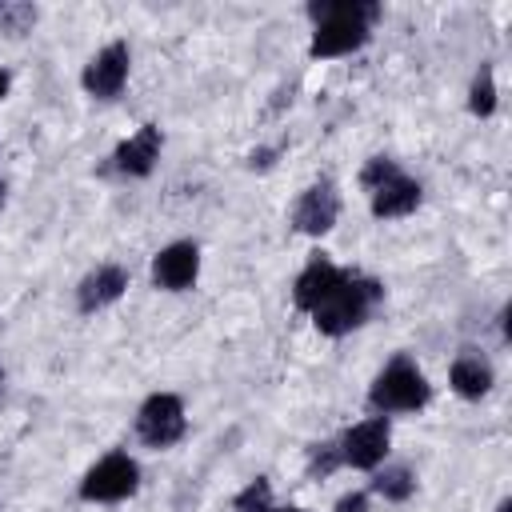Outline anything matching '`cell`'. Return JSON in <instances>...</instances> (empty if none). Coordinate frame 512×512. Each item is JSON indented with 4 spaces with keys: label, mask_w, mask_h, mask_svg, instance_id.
I'll list each match as a JSON object with an SVG mask.
<instances>
[{
    "label": "cell",
    "mask_w": 512,
    "mask_h": 512,
    "mask_svg": "<svg viewBox=\"0 0 512 512\" xmlns=\"http://www.w3.org/2000/svg\"><path fill=\"white\" fill-rule=\"evenodd\" d=\"M308 16H312L308 56L332 60V56H348L368 44L380 20V4L376 0H312Z\"/></svg>",
    "instance_id": "obj_1"
},
{
    "label": "cell",
    "mask_w": 512,
    "mask_h": 512,
    "mask_svg": "<svg viewBox=\"0 0 512 512\" xmlns=\"http://www.w3.org/2000/svg\"><path fill=\"white\" fill-rule=\"evenodd\" d=\"M380 300H384V284L376 276H364V272H352L348 268L344 280L308 316H312V324H316L320 336L340 340V336L356 332L360 324H368V316L380 308Z\"/></svg>",
    "instance_id": "obj_2"
},
{
    "label": "cell",
    "mask_w": 512,
    "mask_h": 512,
    "mask_svg": "<svg viewBox=\"0 0 512 512\" xmlns=\"http://www.w3.org/2000/svg\"><path fill=\"white\" fill-rule=\"evenodd\" d=\"M428 400H432V384H428L424 368L408 352L392 356L372 376V384H368V408H372V416L420 412V408H428Z\"/></svg>",
    "instance_id": "obj_3"
},
{
    "label": "cell",
    "mask_w": 512,
    "mask_h": 512,
    "mask_svg": "<svg viewBox=\"0 0 512 512\" xmlns=\"http://www.w3.org/2000/svg\"><path fill=\"white\" fill-rule=\"evenodd\" d=\"M76 492L84 504H120L140 492V464L128 452H108L84 472Z\"/></svg>",
    "instance_id": "obj_4"
},
{
    "label": "cell",
    "mask_w": 512,
    "mask_h": 512,
    "mask_svg": "<svg viewBox=\"0 0 512 512\" xmlns=\"http://www.w3.org/2000/svg\"><path fill=\"white\" fill-rule=\"evenodd\" d=\"M188 432V412L184 400L176 392H152L140 408H136V440L144 448H172L180 444Z\"/></svg>",
    "instance_id": "obj_5"
},
{
    "label": "cell",
    "mask_w": 512,
    "mask_h": 512,
    "mask_svg": "<svg viewBox=\"0 0 512 512\" xmlns=\"http://www.w3.org/2000/svg\"><path fill=\"white\" fill-rule=\"evenodd\" d=\"M128 68H132V48L128 40H108L80 72V88L96 100H116L128 84Z\"/></svg>",
    "instance_id": "obj_6"
},
{
    "label": "cell",
    "mask_w": 512,
    "mask_h": 512,
    "mask_svg": "<svg viewBox=\"0 0 512 512\" xmlns=\"http://www.w3.org/2000/svg\"><path fill=\"white\" fill-rule=\"evenodd\" d=\"M388 444H392V424H388V416H368V420L352 424V428L336 440L340 464L360 468V472L380 468L384 456H388Z\"/></svg>",
    "instance_id": "obj_7"
},
{
    "label": "cell",
    "mask_w": 512,
    "mask_h": 512,
    "mask_svg": "<svg viewBox=\"0 0 512 512\" xmlns=\"http://www.w3.org/2000/svg\"><path fill=\"white\" fill-rule=\"evenodd\" d=\"M336 220H340V192L328 176L308 184L292 204V228L300 236H324L336 228Z\"/></svg>",
    "instance_id": "obj_8"
},
{
    "label": "cell",
    "mask_w": 512,
    "mask_h": 512,
    "mask_svg": "<svg viewBox=\"0 0 512 512\" xmlns=\"http://www.w3.org/2000/svg\"><path fill=\"white\" fill-rule=\"evenodd\" d=\"M200 276V244L172 240L152 256V284L164 292H188Z\"/></svg>",
    "instance_id": "obj_9"
},
{
    "label": "cell",
    "mask_w": 512,
    "mask_h": 512,
    "mask_svg": "<svg viewBox=\"0 0 512 512\" xmlns=\"http://www.w3.org/2000/svg\"><path fill=\"white\" fill-rule=\"evenodd\" d=\"M160 148H164V132L156 128V124H140L128 140H120L116 148H112V156H108V168L116 172V176H132V180H144L152 168H156V160H160Z\"/></svg>",
    "instance_id": "obj_10"
},
{
    "label": "cell",
    "mask_w": 512,
    "mask_h": 512,
    "mask_svg": "<svg viewBox=\"0 0 512 512\" xmlns=\"http://www.w3.org/2000/svg\"><path fill=\"white\" fill-rule=\"evenodd\" d=\"M344 272H348V268L332 264L324 252H312L308 264H304V268L296 272V280H292V304H296L300 312H312V308L344 280Z\"/></svg>",
    "instance_id": "obj_11"
},
{
    "label": "cell",
    "mask_w": 512,
    "mask_h": 512,
    "mask_svg": "<svg viewBox=\"0 0 512 512\" xmlns=\"http://www.w3.org/2000/svg\"><path fill=\"white\" fill-rule=\"evenodd\" d=\"M128 292V268L124 264H96L80 284H76V308L84 316L104 312L108 304H116Z\"/></svg>",
    "instance_id": "obj_12"
},
{
    "label": "cell",
    "mask_w": 512,
    "mask_h": 512,
    "mask_svg": "<svg viewBox=\"0 0 512 512\" xmlns=\"http://www.w3.org/2000/svg\"><path fill=\"white\" fill-rule=\"evenodd\" d=\"M420 200H424V188H420V180H412V176H392L388 184H380L376 192H368V208H372V216L376 220H400V216H412L416 208H420Z\"/></svg>",
    "instance_id": "obj_13"
},
{
    "label": "cell",
    "mask_w": 512,
    "mask_h": 512,
    "mask_svg": "<svg viewBox=\"0 0 512 512\" xmlns=\"http://www.w3.org/2000/svg\"><path fill=\"white\" fill-rule=\"evenodd\" d=\"M448 384L460 400H484L496 384V372H492L488 356H480L476 348H460V356L448 368Z\"/></svg>",
    "instance_id": "obj_14"
},
{
    "label": "cell",
    "mask_w": 512,
    "mask_h": 512,
    "mask_svg": "<svg viewBox=\"0 0 512 512\" xmlns=\"http://www.w3.org/2000/svg\"><path fill=\"white\" fill-rule=\"evenodd\" d=\"M376 476H372V492L380 496V500H388V504H404V500H412V492H416V472L408 468V464H384V468H372Z\"/></svg>",
    "instance_id": "obj_15"
},
{
    "label": "cell",
    "mask_w": 512,
    "mask_h": 512,
    "mask_svg": "<svg viewBox=\"0 0 512 512\" xmlns=\"http://www.w3.org/2000/svg\"><path fill=\"white\" fill-rule=\"evenodd\" d=\"M496 104H500V96H496V72H492V64H480V72L472 76V88H468V112L480 116V120H488L496 112Z\"/></svg>",
    "instance_id": "obj_16"
},
{
    "label": "cell",
    "mask_w": 512,
    "mask_h": 512,
    "mask_svg": "<svg viewBox=\"0 0 512 512\" xmlns=\"http://www.w3.org/2000/svg\"><path fill=\"white\" fill-rule=\"evenodd\" d=\"M276 504H272V484L264 480V476H256V480H248L236 496H232V512H272Z\"/></svg>",
    "instance_id": "obj_17"
},
{
    "label": "cell",
    "mask_w": 512,
    "mask_h": 512,
    "mask_svg": "<svg viewBox=\"0 0 512 512\" xmlns=\"http://www.w3.org/2000/svg\"><path fill=\"white\" fill-rule=\"evenodd\" d=\"M400 172H404V168H400L392 156H368L364 168H360V188H364V192H376L380 184H388V180L400 176Z\"/></svg>",
    "instance_id": "obj_18"
},
{
    "label": "cell",
    "mask_w": 512,
    "mask_h": 512,
    "mask_svg": "<svg viewBox=\"0 0 512 512\" xmlns=\"http://www.w3.org/2000/svg\"><path fill=\"white\" fill-rule=\"evenodd\" d=\"M336 468H344L336 440H320V444L308 448V476H312V480H324V476H332Z\"/></svg>",
    "instance_id": "obj_19"
},
{
    "label": "cell",
    "mask_w": 512,
    "mask_h": 512,
    "mask_svg": "<svg viewBox=\"0 0 512 512\" xmlns=\"http://www.w3.org/2000/svg\"><path fill=\"white\" fill-rule=\"evenodd\" d=\"M36 4H0V28L8 32V36H24V32H32V24H36Z\"/></svg>",
    "instance_id": "obj_20"
},
{
    "label": "cell",
    "mask_w": 512,
    "mask_h": 512,
    "mask_svg": "<svg viewBox=\"0 0 512 512\" xmlns=\"http://www.w3.org/2000/svg\"><path fill=\"white\" fill-rule=\"evenodd\" d=\"M332 512H368V492H344Z\"/></svg>",
    "instance_id": "obj_21"
},
{
    "label": "cell",
    "mask_w": 512,
    "mask_h": 512,
    "mask_svg": "<svg viewBox=\"0 0 512 512\" xmlns=\"http://www.w3.org/2000/svg\"><path fill=\"white\" fill-rule=\"evenodd\" d=\"M276 156H280V148H252V152H248V168H260V172H264V168L276 164Z\"/></svg>",
    "instance_id": "obj_22"
},
{
    "label": "cell",
    "mask_w": 512,
    "mask_h": 512,
    "mask_svg": "<svg viewBox=\"0 0 512 512\" xmlns=\"http://www.w3.org/2000/svg\"><path fill=\"white\" fill-rule=\"evenodd\" d=\"M8 88H12V76H8V68H0V100L8 96Z\"/></svg>",
    "instance_id": "obj_23"
},
{
    "label": "cell",
    "mask_w": 512,
    "mask_h": 512,
    "mask_svg": "<svg viewBox=\"0 0 512 512\" xmlns=\"http://www.w3.org/2000/svg\"><path fill=\"white\" fill-rule=\"evenodd\" d=\"M496 512H512V500H508V496H504V500H500V504H496Z\"/></svg>",
    "instance_id": "obj_24"
},
{
    "label": "cell",
    "mask_w": 512,
    "mask_h": 512,
    "mask_svg": "<svg viewBox=\"0 0 512 512\" xmlns=\"http://www.w3.org/2000/svg\"><path fill=\"white\" fill-rule=\"evenodd\" d=\"M272 512H304V508H296V504H288V508H272Z\"/></svg>",
    "instance_id": "obj_25"
},
{
    "label": "cell",
    "mask_w": 512,
    "mask_h": 512,
    "mask_svg": "<svg viewBox=\"0 0 512 512\" xmlns=\"http://www.w3.org/2000/svg\"><path fill=\"white\" fill-rule=\"evenodd\" d=\"M4 196H8V188H4V180H0V208H4Z\"/></svg>",
    "instance_id": "obj_26"
},
{
    "label": "cell",
    "mask_w": 512,
    "mask_h": 512,
    "mask_svg": "<svg viewBox=\"0 0 512 512\" xmlns=\"http://www.w3.org/2000/svg\"><path fill=\"white\" fill-rule=\"evenodd\" d=\"M0 384H4V368H0Z\"/></svg>",
    "instance_id": "obj_27"
}]
</instances>
